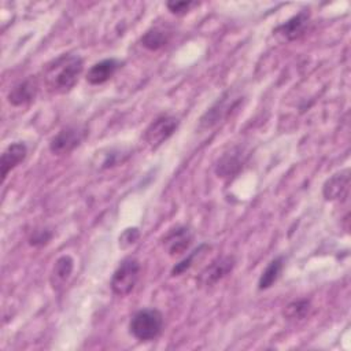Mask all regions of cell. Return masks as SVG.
I'll return each instance as SVG.
<instances>
[{
    "label": "cell",
    "mask_w": 351,
    "mask_h": 351,
    "mask_svg": "<svg viewBox=\"0 0 351 351\" xmlns=\"http://www.w3.org/2000/svg\"><path fill=\"white\" fill-rule=\"evenodd\" d=\"M122 66V62L110 58V59H103L97 63H95L86 73V81L92 85H101L107 82L115 73L117 70Z\"/></svg>",
    "instance_id": "cell-8"
},
{
    "label": "cell",
    "mask_w": 351,
    "mask_h": 351,
    "mask_svg": "<svg viewBox=\"0 0 351 351\" xmlns=\"http://www.w3.org/2000/svg\"><path fill=\"white\" fill-rule=\"evenodd\" d=\"M51 239H52V232L45 228H41V229H36L32 232V234L29 237V244L34 245V247H40V245L47 244Z\"/></svg>",
    "instance_id": "cell-20"
},
{
    "label": "cell",
    "mask_w": 351,
    "mask_h": 351,
    "mask_svg": "<svg viewBox=\"0 0 351 351\" xmlns=\"http://www.w3.org/2000/svg\"><path fill=\"white\" fill-rule=\"evenodd\" d=\"M141 45L149 51H158L169 43V33L160 27H151L141 36Z\"/></svg>",
    "instance_id": "cell-16"
},
{
    "label": "cell",
    "mask_w": 351,
    "mask_h": 351,
    "mask_svg": "<svg viewBox=\"0 0 351 351\" xmlns=\"http://www.w3.org/2000/svg\"><path fill=\"white\" fill-rule=\"evenodd\" d=\"M308 21H310V14L307 11H300L295 16L289 18L287 22L281 23L276 29V33L284 37L285 40H289V41L296 40L304 34Z\"/></svg>",
    "instance_id": "cell-10"
},
{
    "label": "cell",
    "mask_w": 351,
    "mask_h": 351,
    "mask_svg": "<svg viewBox=\"0 0 351 351\" xmlns=\"http://www.w3.org/2000/svg\"><path fill=\"white\" fill-rule=\"evenodd\" d=\"M282 269H284V258L282 256H277V258L271 259L258 280V288L261 291H263V289L273 287L277 282V280L281 277Z\"/></svg>",
    "instance_id": "cell-15"
},
{
    "label": "cell",
    "mask_w": 351,
    "mask_h": 351,
    "mask_svg": "<svg viewBox=\"0 0 351 351\" xmlns=\"http://www.w3.org/2000/svg\"><path fill=\"white\" fill-rule=\"evenodd\" d=\"M241 165H243L241 152L232 149L218 160L215 166V173L218 174V177H230L240 170Z\"/></svg>",
    "instance_id": "cell-14"
},
{
    "label": "cell",
    "mask_w": 351,
    "mask_h": 351,
    "mask_svg": "<svg viewBox=\"0 0 351 351\" xmlns=\"http://www.w3.org/2000/svg\"><path fill=\"white\" fill-rule=\"evenodd\" d=\"M208 248H210L208 244H202V245H199V247H197L195 251H192L185 259H182L180 263H177V265L173 267L171 274H173V276H180V274L185 273L188 269H191V267L193 266V262H195L196 259H199V258L204 254V251L208 250Z\"/></svg>",
    "instance_id": "cell-19"
},
{
    "label": "cell",
    "mask_w": 351,
    "mask_h": 351,
    "mask_svg": "<svg viewBox=\"0 0 351 351\" xmlns=\"http://www.w3.org/2000/svg\"><path fill=\"white\" fill-rule=\"evenodd\" d=\"M37 90H38V84H37L36 78L29 77L21 82L15 84L11 88V90L8 93V101L16 107L25 106V104L30 103L32 100H34Z\"/></svg>",
    "instance_id": "cell-9"
},
{
    "label": "cell",
    "mask_w": 351,
    "mask_h": 351,
    "mask_svg": "<svg viewBox=\"0 0 351 351\" xmlns=\"http://www.w3.org/2000/svg\"><path fill=\"white\" fill-rule=\"evenodd\" d=\"M167 8L170 12L176 14V15H182L185 12H188L191 10L192 5H195L193 1H169L167 4Z\"/></svg>",
    "instance_id": "cell-22"
},
{
    "label": "cell",
    "mask_w": 351,
    "mask_h": 351,
    "mask_svg": "<svg viewBox=\"0 0 351 351\" xmlns=\"http://www.w3.org/2000/svg\"><path fill=\"white\" fill-rule=\"evenodd\" d=\"M86 134L81 125H67L62 128L49 141V149L53 155H66L77 148Z\"/></svg>",
    "instance_id": "cell-4"
},
{
    "label": "cell",
    "mask_w": 351,
    "mask_h": 351,
    "mask_svg": "<svg viewBox=\"0 0 351 351\" xmlns=\"http://www.w3.org/2000/svg\"><path fill=\"white\" fill-rule=\"evenodd\" d=\"M178 123V119L171 115H160L155 118L145 129L144 141L151 148H158L177 130Z\"/></svg>",
    "instance_id": "cell-5"
},
{
    "label": "cell",
    "mask_w": 351,
    "mask_h": 351,
    "mask_svg": "<svg viewBox=\"0 0 351 351\" xmlns=\"http://www.w3.org/2000/svg\"><path fill=\"white\" fill-rule=\"evenodd\" d=\"M228 99L223 96L221 97L200 119V125L203 128H211L214 123H217L219 119H222V117L229 111L228 108H230V106L226 104Z\"/></svg>",
    "instance_id": "cell-17"
},
{
    "label": "cell",
    "mask_w": 351,
    "mask_h": 351,
    "mask_svg": "<svg viewBox=\"0 0 351 351\" xmlns=\"http://www.w3.org/2000/svg\"><path fill=\"white\" fill-rule=\"evenodd\" d=\"M310 307L311 304L307 299L293 300L284 308V315L287 319H302L308 314Z\"/></svg>",
    "instance_id": "cell-18"
},
{
    "label": "cell",
    "mask_w": 351,
    "mask_h": 351,
    "mask_svg": "<svg viewBox=\"0 0 351 351\" xmlns=\"http://www.w3.org/2000/svg\"><path fill=\"white\" fill-rule=\"evenodd\" d=\"M140 269H141L140 262L136 258L128 256L122 259L111 277V281H110L111 291L117 296L129 295L134 289L138 281Z\"/></svg>",
    "instance_id": "cell-3"
},
{
    "label": "cell",
    "mask_w": 351,
    "mask_h": 351,
    "mask_svg": "<svg viewBox=\"0 0 351 351\" xmlns=\"http://www.w3.org/2000/svg\"><path fill=\"white\" fill-rule=\"evenodd\" d=\"M82 70L84 62L78 55H60L47 64L44 71L45 85L51 92L66 93L77 84Z\"/></svg>",
    "instance_id": "cell-1"
},
{
    "label": "cell",
    "mask_w": 351,
    "mask_h": 351,
    "mask_svg": "<svg viewBox=\"0 0 351 351\" xmlns=\"http://www.w3.org/2000/svg\"><path fill=\"white\" fill-rule=\"evenodd\" d=\"M27 155V147L26 144L18 141V143H12L10 144L1 154V162H0V167H1V180L4 181L5 177L8 176V173L11 170H14L19 163H22L25 160Z\"/></svg>",
    "instance_id": "cell-11"
},
{
    "label": "cell",
    "mask_w": 351,
    "mask_h": 351,
    "mask_svg": "<svg viewBox=\"0 0 351 351\" xmlns=\"http://www.w3.org/2000/svg\"><path fill=\"white\" fill-rule=\"evenodd\" d=\"M74 267V261L70 255H62L56 259L52 273H51V284L53 289H58L66 284V281L70 278Z\"/></svg>",
    "instance_id": "cell-13"
},
{
    "label": "cell",
    "mask_w": 351,
    "mask_h": 351,
    "mask_svg": "<svg viewBox=\"0 0 351 351\" xmlns=\"http://www.w3.org/2000/svg\"><path fill=\"white\" fill-rule=\"evenodd\" d=\"M163 330V315L156 308H141L129 321V332L138 341L155 340Z\"/></svg>",
    "instance_id": "cell-2"
},
{
    "label": "cell",
    "mask_w": 351,
    "mask_h": 351,
    "mask_svg": "<svg viewBox=\"0 0 351 351\" xmlns=\"http://www.w3.org/2000/svg\"><path fill=\"white\" fill-rule=\"evenodd\" d=\"M192 232L188 226L177 225L167 230V233L162 239V244L169 255H182L186 252L189 245L192 244Z\"/></svg>",
    "instance_id": "cell-6"
},
{
    "label": "cell",
    "mask_w": 351,
    "mask_h": 351,
    "mask_svg": "<svg viewBox=\"0 0 351 351\" xmlns=\"http://www.w3.org/2000/svg\"><path fill=\"white\" fill-rule=\"evenodd\" d=\"M234 258L230 255L221 256L215 259L211 265H208L200 274L199 282L206 287H211L221 281L223 277H226L234 267Z\"/></svg>",
    "instance_id": "cell-7"
},
{
    "label": "cell",
    "mask_w": 351,
    "mask_h": 351,
    "mask_svg": "<svg viewBox=\"0 0 351 351\" xmlns=\"http://www.w3.org/2000/svg\"><path fill=\"white\" fill-rule=\"evenodd\" d=\"M138 237H140V230L137 228H128L119 236V245L122 248H126V247L134 244L138 240Z\"/></svg>",
    "instance_id": "cell-21"
},
{
    "label": "cell",
    "mask_w": 351,
    "mask_h": 351,
    "mask_svg": "<svg viewBox=\"0 0 351 351\" xmlns=\"http://www.w3.org/2000/svg\"><path fill=\"white\" fill-rule=\"evenodd\" d=\"M350 186V176L348 170L340 171L337 174H333L325 184H324V197L326 200H337L347 196Z\"/></svg>",
    "instance_id": "cell-12"
}]
</instances>
